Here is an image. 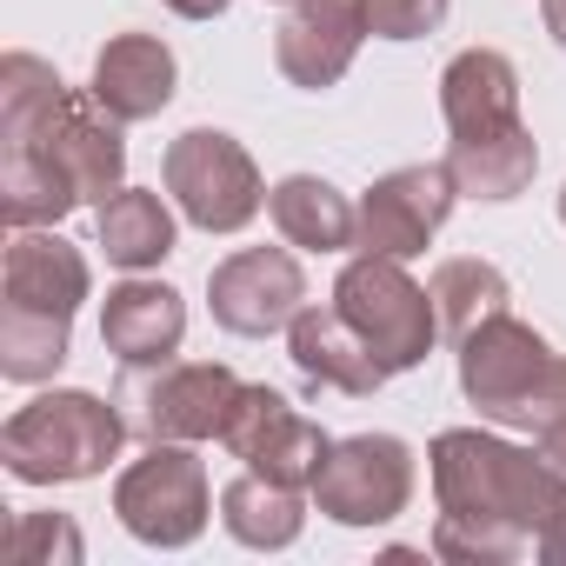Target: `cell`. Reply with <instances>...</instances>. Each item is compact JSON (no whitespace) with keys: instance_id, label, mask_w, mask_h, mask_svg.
<instances>
[{"instance_id":"cell-1","label":"cell","mask_w":566,"mask_h":566,"mask_svg":"<svg viewBox=\"0 0 566 566\" xmlns=\"http://www.w3.org/2000/svg\"><path fill=\"white\" fill-rule=\"evenodd\" d=\"M127 187L120 120L74 94L41 54L0 61V213L8 227H61Z\"/></svg>"},{"instance_id":"cell-2","label":"cell","mask_w":566,"mask_h":566,"mask_svg":"<svg viewBox=\"0 0 566 566\" xmlns=\"http://www.w3.org/2000/svg\"><path fill=\"white\" fill-rule=\"evenodd\" d=\"M433 473V559L453 566H513L533 553L539 526L566 506V473L520 440H500L486 427H447L427 447Z\"/></svg>"},{"instance_id":"cell-3","label":"cell","mask_w":566,"mask_h":566,"mask_svg":"<svg viewBox=\"0 0 566 566\" xmlns=\"http://www.w3.org/2000/svg\"><path fill=\"white\" fill-rule=\"evenodd\" d=\"M460 394L480 407V420L539 433L553 413H566V354L506 307L460 340Z\"/></svg>"},{"instance_id":"cell-4","label":"cell","mask_w":566,"mask_h":566,"mask_svg":"<svg viewBox=\"0 0 566 566\" xmlns=\"http://www.w3.org/2000/svg\"><path fill=\"white\" fill-rule=\"evenodd\" d=\"M127 447V420L87 394V387H54L34 394L28 407L8 413L0 427V460L21 486H74V480H101Z\"/></svg>"},{"instance_id":"cell-5","label":"cell","mask_w":566,"mask_h":566,"mask_svg":"<svg viewBox=\"0 0 566 566\" xmlns=\"http://www.w3.org/2000/svg\"><path fill=\"white\" fill-rule=\"evenodd\" d=\"M334 307L354 321V334L374 347V360L394 374H413L447 334H440V307H433V287L407 273V260H387V253H354L334 280Z\"/></svg>"},{"instance_id":"cell-6","label":"cell","mask_w":566,"mask_h":566,"mask_svg":"<svg viewBox=\"0 0 566 566\" xmlns=\"http://www.w3.org/2000/svg\"><path fill=\"white\" fill-rule=\"evenodd\" d=\"M160 187L180 207V220L200 233H240L266 207V180H260L253 154L220 127H187L180 140H167Z\"/></svg>"},{"instance_id":"cell-7","label":"cell","mask_w":566,"mask_h":566,"mask_svg":"<svg viewBox=\"0 0 566 566\" xmlns=\"http://www.w3.org/2000/svg\"><path fill=\"white\" fill-rule=\"evenodd\" d=\"M114 513L140 546H160V553L193 546L213 520L207 460L187 440H147V453L127 460L114 480Z\"/></svg>"},{"instance_id":"cell-8","label":"cell","mask_w":566,"mask_h":566,"mask_svg":"<svg viewBox=\"0 0 566 566\" xmlns=\"http://www.w3.org/2000/svg\"><path fill=\"white\" fill-rule=\"evenodd\" d=\"M413 480L420 467L400 433H354V440H334L307 493L334 526H394L413 506Z\"/></svg>"},{"instance_id":"cell-9","label":"cell","mask_w":566,"mask_h":566,"mask_svg":"<svg viewBox=\"0 0 566 566\" xmlns=\"http://www.w3.org/2000/svg\"><path fill=\"white\" fill-rule=\"evenodd\" d=\"M460 207V180L447 160H413L380 174L360 193V253H387V260H420L433 247V233L453 220Z\"/></svg>"},{"instance_id":"cell-10","label":"cell","mask_w":566,"mask_h":566,"mask_svg":"<svg viewBox=\"0 0 566 566\" xmlns=\"http://www.w3.org/2000/svg\"><path fill=\"white\" fill-rule=\"evenodd\" d=\"M207 307L240 340L287 334L294 314L307 307V273H301L294 247H240V253H227L207 273Z\"/></svg>"},{"instance_id":"cell-11","label":"cell","mask_w":566,"mask_h":566,"mask_svg":"<svg viewBox=\"0 0 566 566\" xmlns=\"http://www.w3.org/2000/svg\"><path fill=\"white\" fill-rule=\"evenodd\" d=\"M220 447H227L233 460H247L253 473L280 480V486H314L321 460L334 453V440H327L287 394H280V387H240Z\"/></svg>"},{"instance_id":"cell-12","label":"cell","mask_w":566,"mask_h":566,"mask_svg":"<svg viewBox=\"0 0 566 566\" xmlns=\"http://www.w3.org/2000/svg\"><path fill=\"white\" fill-rule=\"evenodd\" d=\"M240 374L220 367V360H167L154 367V380L140 387V407H134V427L147 440H220L227 433V413L240 400Z\"/></svg>"},{"instance_id":"cell-13","label":"cell","mask_w":566,"mask_h":566,"mask_svg":"<svg viewBox=\"0 0 566 566\" xmlns=\"http://www.w3.org/2000/svg\"><path fill=\"white\" fill-rule=\"evenodd\" d=\"M360 41H367V0H294L273 34V67L301 94H327L347 81Z\"/></svg>"},{"instance_id":"cell-14","label":"cell","mask_w":566,"mask_h":566,"mask_svg":"<svg viewBox=\"0 0 566 566\" xmlns=\"http://www.w3.org/2000/svg\"><path fill=\"white\" fill-rule=\"evenodd\" d=\"M87 294H94V266L74 240H61L54 227H14L8 260H0V307L74 321Z\"/></svg>"},{"instance_id":"cell-15","label":"cell","mask_w":566,"mask_h":566,"mask_svg":"<svg viewBox=\"0 0 566 566\" xmlns=\"http://www.w3.org/2000/svg\"><path fill=\"white\" fill-rule=\"evenodd\" d=\"M187 340V301L167 287V280L127 273L120 287H107L101 301V347L127 367V374H154L180 354Z\"/></svg>"},{"instance_id":"cell-16","label":"cell","mask_w":566,"mask_h":566,"mask_svg":"<svg viewBox=\"0 0 566 566\" xmlns=\"http://www.w3.org/2000/svg\"><path fill=\"white\" fill-rule=\"evenodd\" d=\"M174 87H180V61H174V48H167L160 34H114V41L94 54V81H87V94H94L120 127L167 114V107H174Z\"/></svg>"},{"instance_id":"cell-17","label":"cell","mask_w":566,"mask_h":566,"mask_svg":"<svg viewBox=\"0 0 566 566\" xmlns=\"http://www.w3.org/2000/svg\"><path fill=\"white\" fill-rule=\"evenodd\" d=\"M440 120L453 140H486L520 127V67L500 48H467L440 74Z\"/></svg>"},{"instance_id":"cell-18","label":"cell","mask_w":566,"mask_h":566,"mask_svg":"<svg viewBox=\"0 0 566 566\" xmlns=\"http://www.w3.org/2000/svg\"><path fill=\"white\" fill-rule=\"evenodd\" d=\"M287 354H294V367H301L314 387H334V394H347V400H367V394L387 387V367L374 360V347L354 334V321H347L334 301L294 314Z\"/></svg>"},{"instance_id":"cell-19","label":"cell","mask_w":566,"mask_h":566,"mask_svg":"<svg viewBox=\"0 0 566 566\" xmlns=\"http://www.w3.org/2000/svg\"><path fill=\"white\" fill-rule=\"evenodd\" d=\"M266 220L280 227V240L301 253H347L360 240V207L321 180V174H287L266 187Z\"/></svg>"},{"instance_id":"cell-20","label":"cell","mask_w":566,"mask_h":566,"mask_svg":"<svg viewBox=\"0 0 566 566\" xmlns=\"http://www.w3.org/2000/svg\"><path fill=\"white\" fill-rule=\"evenodd\" d=\"M220 526L253 553H287L307 526V486H280L247 467L240 480L220 486Z\"/></svg>"},{"instance_id":"cell-21","label":"cell","mask_w":566,"mask_h":566,"mask_svg":"<svg viewBox=\"0 0 566 566\" xmlns=\"http://www.w3.org/2000/svg\"><path fill=\"white\" fill-rule=\"evenodd\" d=\"M94 240H101V253H107L120 273H147V266H160V260L174 253L180 227H174V207H167L154 187H120V193L101 200Z\"/></svg>"},{"instance_id":"cell-22","label":"cell","mask_w":566,"mask_h":566,"mask_svg":"<svg viewBox=\"0 0 566 566\" xmlns=\"http://www.w3.org/2000/svg\"><path fill=\"white\" fill-rule=\"evenodd\" d=\"M447 167L460 180V200H486V207H506L533 187L539 174V140L533 127H506V134H486V140H453L447 147Z\"/></svg>"},{"instance_id":"cell-23","label":"cell","mask_w":566,"mask_h":566,"mask_svg":"<svg viewBox=\"0 0 566 566\" xmlns=\"http://www.w3.org/2000/svg\"><path fill=\"white\" fill-rule=\"evenodd\" d=\"M433 307H440V334L460 347L480 321H493V314H506V301H513V287H506V273L493 266V260H480V253H460V260H440L433 266Z\"/></svg>"},{"instance_id":"cell-24","label":"cell","mask_w":566,"mask_h":566,"mask_svg":"<svg viewBox=\"0 0 566 566\" xmlns=\"http://www.w3.org/2000/svg\"><path fill=\"white\" fill-rule=\"evenodd\" d=\"M74 354V321L28 314V307H0V374L14 387H41L67 367Z\"/></svg>"},{"instance_id":"cell-25","label":"cell","mask_w":566,"mask_h":566,"mask_svg":"<svg viewBox=\"0 0 566 566\" xmlns=\"http://www.w3.org/2000/svg\"><path fill=\"white\" fill-rule=\"evenodd\" d=\"M8 553L21 566H81L87 559V539H81V526L67 513H14Z\"/></svg>"},{"instance_id":"cell-26","label":"cell","mask_w":566,"mask_h":566,"mask_svg":"<svg viewBox=\"0 0 566 566\" xmlns=\"http://www.w3.org/2000/svg\"><path fill=\"white\" fill-rule=\"evenodd\" d=\"M453 0H367V34L374 41H427L447 21Z\"/></svg>"},{"instance_id":"cell-27","label":"cell","mask_w":566,"mask_h":566,"mask_svg":"<svg viewBox=\"0 0 566 566\" xmlns=\"http://www.w3.org/2000/svg\"><path fill=\"white\" fill-rule=\"evenodd\" d=\"M533 559L539 566H566V506L539 526V539H533Z\"/></svg>"},{"instance_id":"cell-28","label":"cell","mask_w":566,"mask_h":566,"mask_svg":"<svg viewBox=\"0 0 566 566\" xmlns=\"http://www.w3.org/2000/svg\"><path fill=\"white\" fill-rule=\"evenodd\" d=\"M533 447H539V453H546V460H553V467L566 473V413H553V420H546V427L533 433Z\"/></svg>"},{"instance_id":"cell-29","label":"cell","mask_w":566,"mask_h":566,"mask_svg":"<svg viewBox=\"0 0 566 566\" xmlns=\"http://www.w3.org/2000/svg\"><path fill=\"white\" fill-rule=\"evenodd\" d=\"M167 8H174L180 21H220V14L233 8V0H167Z\"/></svg>"},{"instance_id":"cell-30","label":"cell","mask_w":566,"mask_h":566,"mask_svg":"<svg viewBox=\"0 0 566 566\" xmlns=\"http://www.w3.org/2000/svg\"><path fill=\"white\" fill-rule=\"evenodd\" d=\"M539 14H546V34L566 48V0H539Z\"/></svg>"},{"instance_id":"cell-31","label":"cell","mask_w":566,"mask_h":566,"mask_svg":"<svg viewBox=\"0 0 566 566\" xmlns=\"http://www.w3.org/2000/svg\"><path fill=\"white\" fill-rule=\"evenodd\" d=\"M559 227H566V187H559Z\"/></svg>"},{"instance_id":"cell-32","label":"cell","mask_w":566,"mask_h":566,"mask_svg":"<svg viewBox=\"0 0 566 566\" xmlns=\"http://www.w3.org/2000/svg\"><path fill=\"white\" fill-rule=\"evenodd\" d=\"M273 8H294V0H273Z\"/></svg>"}]
</instances>
